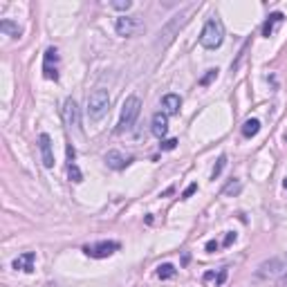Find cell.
Returning <instances> with one entry per match:
<instances>
[{"instance_id": "cell-8", "label": "cell", "mask_w": 287, "mask_h": 287, "mask_svg": "<svg viewBox=\"0 0 287 287\" xmlns=\"http://www.w3.org/2000/svg\"><path fill=\"white\" fill-rule=\"evenodd\" d=\"M63 119H65V124L67 126H79L81 124V119H79V106H76V101L74 99H65V103H63Z\"/></svg>"}, {"instance_id": "cell-21", "label": "cell", "mask_w": 287, "mask_h": 287, "mask_svg": "<svg viewBox=\"0 0 287 287\" xmlns=\"http://www.w3.org/2000/svg\"><path fill=\"white\" fill-rule=\"evenodd\" d=\"M213 79H218V70H207V74L200 79V86H209Z\"/></svg>"}, {"instance_id": "cell-14", "label": "cell", "mask_w": 287, "mask_h": 287, "mask_svg": "<svg viewBox=\"0 0 287 287\" xmlns=\"http://www.w3.org/2000/svg\"><path fill=\"white\" fill-rule=\"evenodd\" d=\"M161 106H164L166 114H177V112H180V106H182V99H180V95L169 92V95L161 97Z\"/></svg>"}, {"instance_id": "cell-23", "label": "cell", "mask_w": 287, "mask_h": 287, "mask_svg": "<svg viewBox=\"0 0 287 287\" xmlns=\"http://www.w3.org/2000/svg\"><path fill=\"white\" fill-rule=\"evenodd\" d=\"M112 9H121V12H126V9L133 7V3L130 0H117V3H110Z\"/></svg>"}, {"instance_id": "cell-30", "label": "cell", "mask_w": 287, "mask_h": 287, "mask_svg": "<svg viewBox=\"0 0 287 287\" xmlns=\"http://www.w3.org/2000/svg\"><path fill=\"white\" fill-rule=\"evenodd\" d=\"M283 186H285V191H287V177H285V182H283Z\"/></svg>"}, {"instance_id": "cell-9", "label": "cell", "mask_w": 287, "mask_h": 287, "mask_svg": "<svg viewBox=\"0 0 287 287\" xmlns=\"http://www.w3.org/2000/svg\"><path fill=\"white\" fill-rule=\"evenodd\" d=\"M130 161H133V157H128V155L119 153V150H110V153L106 155V164L110 166L112 171H121V169H126Z\"/></svg>"}, {"instance_id": "cell-4", "label": "cell", "mask_w": 287, "mask_h": 287, "mask_svg": "<svg viewBox=\"0 0 287 287\" xmlns=\"http://www.w3.org/2000/svg\"><path fill=\"white\" fill-rule=\"evenodd\" d=\"M117 249H119L117 240H99L95 244H86L83 252H86V256H90V258H108V256H112Z\"/></svg>"}, {"instance_id": "cell-18", "label": "cell", "mask_w": 287, "mask_h": 287, "mask_svg": "<svg viewBox=\"0 0 287 287\" xmlns=\"http://www.w3.org/2000/svg\"><path fill=\"white\" fill-rule=\"evenodd\" d=\"M175 267L171 263H164V265H159L157 267V278H161V280H169V278H173L175 276Z\"/></svg>"}, {"instance_id": "cell-16", "label": "cell", "mask_w": 287, "mask_h": 287, "mask_svg": "<svg viewBox=\"0 0 287 287\" xmlns=\"http://www.w3.org/2000/svg\"><path fill=\"white\" fill-rule=\"evenodd\" d=\"M202 280H204V283H213V285H222L224 280H227V269H220V271H207V274L202 276Z\"/></svg>"}, {"instance_id": "cell-11", "label": "cell", "mask_w": 287, "mask_h": 287, "mask_svg": "<svg viewBox=\"0 0 287 287\" xmlns=\"http://www.w3.org/2000/svg\"><path fill=\"white\" fill-rule=\"evenodd\" d=\"M166 133H169V114L166 112H155L153 114V135L161 139Z\"/></svg>"}, {"instance_id": "cell-7", "label": "cell", "mask_w": 287, "mask_h": 287, "mask_svg": "<svg viewBox=\"0 0 287 287\" xmlns=\"http://www.w3.org/2000/svg\"><path fill=\"white\" fill-rule=\"evenodd\" d=\"M38 148H40V159H43L45 169H54V150H52V139L48 133L38 135Z\"/></svg>"}, {"instance_id": "cell-10", "label": "cell", "mask_w": 287, "mask_h": 287, "mask_svg": "<svg viewBox=\"0 0 287 287\" xmlns=\"http://www.w3.org/2000/svg\"><path fill=\"white\" fill-rule=\"evenodd\" d=\"M258 276L260 278H276V276H283V263L280 260H269V263H263L258 267Z\"/></svg>"}, {"instance_id": "cell-1", "label": "cell", "mask_w": 287, "mask_h": 287, "mask_svg": "<svg viewBox=\"0 0 287 287\" xmlns=\"http://www.w3.org/2000/svg\"><path fill=\"white\" fill-rule=\"evenodd\" d=\"M222 40H224V25H222V20L218 16L209 18L207 25H204V29H202V34H200V45L204 50H218L222 45Z\"/></svg>"}, {"instance_id": "cell-5", "label": "cell", "mask_w": 287, "mask_h": 287, "mask_svg": "<svg viewBox=\"0 0 287 287\" xmlns=\"http://www.w3.org/2000/svg\"><path fill=\"white\" fill-rule=\"evenodd\" d=\"M43 76L50 81H59V50L48 48L43 54Z\"/></svg>"}, {"instance_id": "cell-6", "label": "cell", "mask_w": 287, "mask_h": 287, "mask_svg": "<svg viewBox=\"0 0 287 287\" xmlns=\"http://www.w3.org/2000/svg\"><path fill=\"white\" fill-rule=\"evenodd\" d=\"M114 29H117L119 36L128 38V36L137 34L139 29H142V18H137V16H119L117 23H114Z\"/></svg>"}, {"instance_id": "cell-25", "label": "cell", "mask_w": 287, "mask_h": 287, "mask_svg": "<svg viewBox=\"0 0 287 287\" xmlns=\"http://www.w3.org/2000/svg\"><path fill=\"white\" fill-rule=\"evenodd\" d=\"M195 191H197V184H195V182H193V184H189V186H186V189H184V193H182V200H186V197H191Z\"/></svg>"}, {"instance_id": "cell-19", "label": "cell", "mask_w": 287, "mask_h": 287, "mask_svg": "<svg viewBox=\"0 0 287 287\" xmlns=\"http://www.w3.org/2000/svg\"><path fill=\"white\" fill-rule=\"evenodd\" d=\"M67 177H70V182H74V184L83 182V173H81V169H79L76 164H70V166H67Z\"/></svg>"}, {"instance_id": "cell-13", "label": "cell", "mask_w": 287, "mask_h": 287, "mask_svg": "<svg viewBox=\"0 0 287 287\" xmlns=\"http://www.w3.org/2000/svg\"><path fill=\"white\" fill-rule=\"evenodd\" d=\"M34 260H36V254L34 252H25L20 254L18 258H14V269H20V271H34Z\"/></svg>"}, {"instance_id": "cell-29", "label": "cell", "mask_w": 287, "mask_h": 287, "mask_svg": "<svg viewBox=\"0 0 287 287\" xmlns=\"http://www.w3.org/2000/svg\"><path fill=\"white\" fill-rule=\"evenodd\" d=\"M283 280H287V258H285V263H283V276H280Z\"/></svg>"}, {"instance_id": "cell-3", "label": "cell", "mask_w": 287, "mask_h": 287, "mask_svg": "<svg viewBox=\"0 0 287 287\" xmlns=\"http://www.w3.org/2000/svg\"><path fill=\"white\" fill-rule=\"evenodd\" d=\"M108 108H110V97H108V92L101 90V88L88 97V117H90V121L103 119L108 112Z\"/></svg>"}, {"instance_id": "cell-12", "label": "cell", "mask_w": 287, "mask_h": 287, "mask_svg": "<svg viewBox=\"0 0 287 287\" xmlns=\"http://www.w3.org/2000/svg\"><path fill=\"white\" fill-rule=\"evenodd\" d=\"M283 23H285V14L283 12L269 14V18L265 20V25H263V36H265V38H269V36L274 34V29L278 27V25H283Z\"/></svg>"}, {"instance_id": "cell-28", "label": "cell", "mask_w": 287, "mask_h": 287, "mask_svg": "<svg viewBox=\"0 0 287 287\" xmlns=\"http://www.w3.org/2000/svg\"><path fill=\"white\" fill-rule=\"evenodd\" d=\"M233 240H236V233H227V238H224V244L229 247V244H231Z\"/></svg>"}, {"instance_id": "cell-2", "label": "cell", "mask_w": 287, "mask_h": 287, "mask_svg": "<svg viewBox=\"0 0 287 287\" xmlns=\"http://www.w3.org/2000/svg\"><path fill=\"white\" fill-rule=\"evenodd\" d=\"M139 112H142V101H139V97H128L126 101H124L121 106V117H119V124H117V133H126L135 126V121H137Z\"/></svg>"}, {"instance_id": "cell-20", "label": "cell", "mask_w": 287, "mask_h": 287, "mask_svg": "<svg viewBox=\"0 0 287 287\" xmlns=\"http://www.w3.org/2000/svg\"><path fill=\"white\" fill-rule=\"evenodd\" d=\"M224 166H227V155H220V159H218L216 169H213V173H211V175H213V180H216V177L222 173V169H224Z\"/></svg>"}, {"instance_id": "cell-24", "label": "cell", "mask_w": 287, "mask_h": 287, "mask_svg": "<svg viewBox=\"0 0 287 287\" xmlns=\"http://www.w3.org/2000/svg\"><path fill=\"white\" fill-rule=\"evenodd\" d=\"M175 146H177V139H164V142L159 144V148L161 150H173Z\"/></svg>"}, {"instance_id": "cell-15", "label": "cell", "mask_w": 287, "mask_h": 287, "mask_svg": "<svg viewBox=\"0 0 287 287\" xmlns=\"http://www.w3.org/2000/svg\"><path fill=\"white\" fill-rule=\"evenodd\" d=\"M0 32L7 34V36H12V38H18V36L23 34V29H20L16 23H12V20L5 18V20H0Z\"/></svg>"}, {"instance_id": "cell-27", "label": "cell", "mask_w": 287, "mask_h": 287, "mask_svg": "<svg viewBox=\"0 0 287 287\" xmlns=\"http://www.w3.org/2000/svg\"><path fill=\"white\" fill-rule=\"evenodd\" d=\"M74 155H76L74 146H67V159H70V164H74Z\"/></svg>"}, {"instance_id": "cell-26", "label": "cell", "mask_w": 287, "mask_h": 287, "mask_svg": "<svg viewBox=\"0 0 287 287\" xmlns=\"http://www.w3.org/2000/svg\"><path fill=\"white\" fill-rule=\"evenodd\" d=\"M218 247H220V244H218V242H216V240H209V242H207V252H209V254H213V252H218Z\"/></svg>"}, {"instance_id": "cell-22", "label": "cell", "mask_w": 287, "mask_h": 287, "mask_svg": "<svg viewBox=\"0 0 287 287\" xmlns=\"http://www.w3.org/2000/svg\"><path fill=\"white\" fill-rule=\"evenodd\" d=\"M240 182H229L227 186H224V195H233V193H240Z\"/></svg>"}, {"instance_id": "cell-17", "label": "cell", "mask_w": 287, "mask_h": 287, "mask_svg": "<svg viewBox=\"0 0 287 287\" xmlns=\"http://www.w3.org/2000/svg\"><path fill=\"white\" fill-rule=\"evenodd\" d=\"M258 130H260V121L258 119H247V121H244V126H242V135L244 137H256V135H258Z\"/></svg>"}]
</instances>
